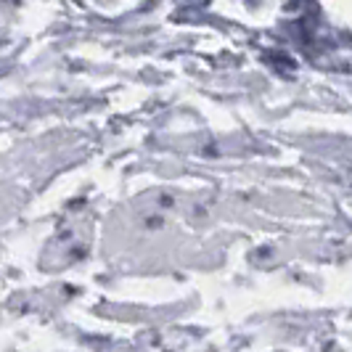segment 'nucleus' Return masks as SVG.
<instances>
[]
</instances>
